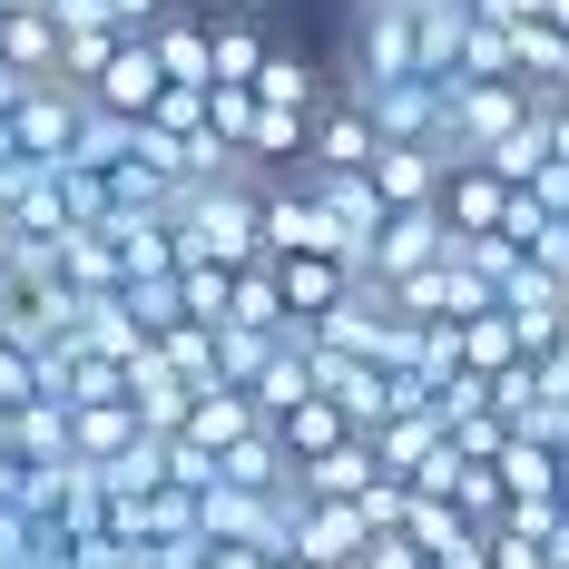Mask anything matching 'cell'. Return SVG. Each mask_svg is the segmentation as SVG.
I'll return each instance as SVG.
<instances>
[{
	"label": "cell",
	"instance_id": "6da1fadb",
	"mask_svg": "<svg viewBox=\"0 0 569 569\" xmlns=\"http://www.w3.org/2000/svg\"><path fill=\"white\" fill-rule=\"evenodd\" d=\"M343 89H393V79H422V10L412 0H353L343 20Z\"/></svg>",
	"mask_w": 569,
	"mask_h": 569
},
{
	"label": "cell",
	"instance_id": "7a4b0ae2",
	"mask_svg": "<svg viewBox=\"0 0 569 569\" xmlns=\"http://www.w3.org/2000/svg\"><path fill=\"white\" fill-rule=\"evenodd\" d=\"M540 109V89L530 79H452V118H442V158L471 168V158H501L520 128Z\"/></svg>",
	"mask_w": 569,
	"mask_h": 569
},
{
	"label": "cell",
	"instance_id": "3957f363",
	"mask_svg": "<svg viewBox=\"0 0 569 569\" xmlns=\"http://www.w3.org/2000/svg\"><path fill=\"white\" fill-rule=\"evenodd\" d=\"M373 158H383V128H373V109H363V89H343V79H335V99L315 109V138H305V168L363 177Z\"/></svg>",
	"mask_w": 569,
	"mask_h": 569
},
{
	"label": "cell",
	"instance_id": "277c9868",
	"mask_svg": "<svg viewBox=\"0 0 569 569\" xmlns=\"http://www.w3.org/2000/svg\"><path fill=\"white\" fill-rule=\"evenodd\" d=\"M10 128H20V148H30L40 168H69V158H79V138H89V89H69V79H40V89L10 109Z\"/></svg>",
	"mask_w": 569,
	"mask_h": 569
},
{
	"label": "cell",
	"instance_id": "5b68a950",
	"mask_svg": "<svg viewBox=\"0 0 569 569\" xmlns=\"http://www.w3.org/2000/svg\"><path fill=\"white\" fill-rule=\"evenodd\" d=\"M452 246H461V236H452V217H442V207H402L393 227H383V246H373V266H363V284H383V295H393L402 276L442 266Z\"/></svg>",
	"mask_w": 569,
	"mask_h": 569
},
{
	"label": "cell",
	"instance_id": "8992f818",
	"mask_svg": "<svg viewBox=\"0 0 569 569\" xmlns=\"http://www.w3.org/2000/svg\"><path fill=\"white\" fill-rule=\"evenodd\" d=\"M520 207V177H501L491 158H471V168H452V187H442V217H452L461 246H481V236H501Z\"/></svg>",
	"mask_w": 569,
	"mask_h": 569
},
{
	"label": "cell",
	"instance_id": "52a82bcc",
	"mask_svg": "<svg viewBox=\"0 0 569 569\" xmlns=\"http://www.w3.org/2000/svg\"><path fill=\"white\" fill-rule=\"evenodd\" d=\"M363 550H373V520L353 511V501H315V491H305L295 560H315V569H363Z\"/></svg>",
	"mask_w": 569,
	"mask_h": 569
},
{
	"label": "cell",
	"instance_id": "ba28073f",
	"mask_svg": "<svg viewBox=\"0 0 569 569\" xmlns=\"http://www.w3.org/2000/svg\"><path fill=\"white\" fill-rule=\"evenodd\" d=\"M0 452H20L30 471H50V461H79V402H59V393H40V402H20V412H0Z\"/></svg>",
	"mask_w": 569,
	"mask_h": 569
},
{
	"label": "cell",
	"instance_id": "9c48e42d",
	"mask_svg": "<svg viewBox=\"0 0 569 569\" xmlns=\"http://www.w3.org/2000/svg\"><path fill=\"white\" fill-rule=\"evenodd\" d=\"M276 284H284V315L295 325H325L343 295H363V276L343 256H276Z\"/></svg>",
	"mask_w": 569,
	"mask_h": 569
},
{
	"label": "cell",
	"instance_id": "30bf717a",
	"mask_svg": "<svg viewBox=\"0 0 569 569\" xmlns=\"http://www.w3.org/2000/svg\"><path fill=\"white\" fill-rule=\"evenodd\" d=\"M373 187H383V207H442V187H452V158H442V148H383V158H373Z\"/></svg>",
	"mask_w": 569,
	"mask_h": 569
},
{
	"label": "cell",
	"instance_id": "8fae6325",
	"mask_svg": "<svg viewBox=\"0 0 569 569\" xmlns=\"http://www.w3.org/2000/svg\"><path fill=\"white\" fill-rule=\"evenodd\" d=\"M89 99H99L109 118H148L158 99H168V69H158V50H148V40H128V50L99 69V89H89Z\"/></svg>",
	"mask_w": 569,
	"mask_h": 569
},
{
	"label": "cell",
	"instance_id": "7c38bea8",
	"mask_svg": "<svg viewBox=\"0 0 569 569\" xmlns=\"http://www.w3.org/2000/svg\"><path fill=\"white\" fill-rule=\"evenodd\" d=\"M266 59H276V30H266L246 0H227V10H217V89H256Z\"/></svg>",
	"mask_w": 569,
	"mask_h": 569
},
{
	"label": "cell",
	"instance_id": "4fadbf2b",
	"mask_svg": "<svg viewBox=\"0 0 569 569\" xmlns=\"http://www.w3.org/2000/svg\"><path fill=\"white\" fill-rule=\"evenodd\" d=\"M246 432H266V412H256V393H236V383H217V393H197V412H187V442L197 452L227 461Z\"/></svg>",
	"mask_w": 569,
	"mask_h": 569
},
{
	"label": "cell",
	"instance_id": "5bb4252c",
	"mask_svg": "<svg viewBox=\"0 0 569 569\" xmlns=\"http://www.w3.org/2000/svg\"><path fill=\"white\" fill-rule=\"evenodd\" d=\"M276 442L295 452V471H305V461H325V452H343V442H353V412H343L335 393H315V402H295V412L276 422Z\"/></svg>",
	"mask_w": 569,
	"mask_h": 569
},
{
	"label": "cell",
	"instance_id": "9a60e30c",
	"mask_svg": "<svg viewBox=\"0 0 569 569\" xmlns=\"http://www.w3.org/2000/svg\"><path fill=\"white\" fill-rule=\"evenodd\" d=\"M295 481H305V491H315V501H363V491H373V481H383V461H373V432H353V442H343V452H325V461H305V471H295Z\"/></svg>",
	"mask_w": 569,
	"mask_h": 569
},
{
	"label": "cell",
	"instance_id": "2e32d148",
	"mask_svg": "<svg viewBox=\"0 0 569 569\" xmlns=\"http://www.w3.org/2000/svg\"><path fill=\"white\" fill-rule=\"evenodd\" d=\"M158 353H168V373L187 393H217V383H227V335H217V325H168Z\"/></svg>",
	"mask_w": 569,
	"mask_h": 569
},
{
	"label": "cell",
	"instance_id": "e0dca14e",
	"mask_svg": "<svg viewBox=\"0 0 569 569\" xmlns=\"http://www.w3.org/2000/svg\"><path fill=\"white\" fill-rule=\"evenodd\" d=\"M138 442H148L138 402H79V461H99V471H109V461H128Z\"/></svg>",
	"mask_w": 569,
	"mask_h": 569
},
{
	"label": "cell",
	"instance_id": "ac0fdd59",
	"mask_svg": "<svg viewBox=\"0 0 569 569\" xmlns=\"http://www.w3.org/2000/svg\"><path fill=\"white\" fill-rule=\"evenodd\" d=\"M128 402H138V422H148V432H187V412H197V393L168 373V353H148V363L128 373Z\"/></svg>",
	"mask_w": 569,
	"mask_h": 569
},
{
	"label": "cell",
	"instance_id": "d6986e66",
	"mask_svg": "<svg viewBox=\"0 0 569 569\" xmlns=\"http://www.w3.org/2000/svg\"><path fill=\"white\" fill-rule=\"evenodd\" d=\"M227 325H236V335H284V325H295V315H284L276 266H236V305H227Z\"/></svg>",
	"mask_w": 569,
	"mask_h": 569
},
{
	"label": "cell",
	"instance_id": "ffe728a7",
	"mask_svg": "<svg viewBox=\"0 0 569 569\" xmlns=\"http://www.w3.org/2000/svg\"><path fill=\"white\" fill-rule=\"evenodd\" d=\"M0 59H10L20 79H59V20H50V10H10V40H0Z\"/></svg>",
	"mask_w": 569,
	"mask_h": 569
},
{
	"label": "cell",
	"instance_id": "44dd1931",
	"mask_svg": "<svg viewBox=\"0 0 569 569\" xmlns=\"http://www.w3.org/2000/svg\"><path fill=\"white\" fill-rule=\"evenodd\" d=\"M177 295H187V325H227L236 266H217V256H187V266H177Z\"/></svg>",
	"mask_w": 569,
	"mask_h": 569
},
{
	"label": "cell",
	"instance_id": "7402d4cb",
	"mask_svg": "<svg viewBox=\"0 0 569 569\" xmlns=\"http://www.w3.org/2000/svg\"><path fill=\"white\" fill-rule=\"evenodd\" d=\"M511 40H520V79H530V89H560L569 79V30L560 20H520Z\"/></svg>",
	"mask_w": 569,
	"mask_h": 569
},
{
	"label": "cell",
	"instance_id": "603a6c76",
	"mask_svg": "<svg viewBox=\"0 0 569 569\" xmlns=\"http://www.w3.org/2000/svg\"><path fill=\"white\" fill-rule=\"evenodd\" d=\"M452 79H520V40H511V30H491V20H471Z\"/></svg>",
	"mask_w": 569,
	"mask_h": 569
},
{
	"label": "cell",
	"instance_id": "cb8c5ba5",
	"mask_svg": "<svg viewBox=\"0 0 569 569\" xmlns=\"http://www.w3.org/2000/svg\"><path fill=\"white\" fill-rule=\"evenodd\" d=\"M481 550H491V569H550V540H540V530H520V520H491V530H481Z\"/></svg>",
	"mask_w": 569,
	"mask_h": 569
},
{
	"label": "cell",
	"instance_id": "d4e9b609",
	"mask_svg": "<svg viewBox=\"0 0 569 569\" xmlns=\"http://www.w3.org/2000/svg\"><path fill=\"white\" fill-rule=\"evenodd\" d=\"M207 128H217L227 148H246V138H256V89H207Z\"/></svg>",
	"mask_w": 569,
	"mask_h": 569
},
{
	"label": "cell",
	"instance_id": "484cf974",
	"mask_svg": "<svg viewBox=\"0 0 569 569\" xmlns=\"http://www.w3.org/2000/svg\"><path fill=\"white\" fill-rule=\"evenodd\" d=\"M148 128H158V138H207V89H168V99L148 109Z\"/></svg>",
	"mask_w": 569,
	"mask_h": 569
},
{
	"label": "cell",
	"instance_id": "4316f807",
	"mask_svg": "<svg viewBox=\"0 0 569 569\" xmlns=\"http://www.w3.org/2000/svg\"><path fill=\"white\" fill-rule=\"evenodd\" d=\"M20 402H40V353L0 343V412H20Z\"/></svg>",
	"mask_w": 569,
	"mask_h": 569
},
{
	"label": "cell",
	"instance_id": "83f0119b",
	"mask_svg": "<svg viewBox=\"0 0 569 569\" xmlns=\"http://www.w3.org/2000/svg\"><path fill=\"white\" fill-rule=\"evenodd\" d=\"M530 197H540V207H550V217L569 227V158H550V168L530 177Z\"/></svg>",
	"mask_w": 569,
	"mask_h": 569
},
{
	"label": "cell",
	"instance_id": "f1b7e54d",
	"mask_svg": "<svg viewBox=\"0 0 569 569\" xmlns=\"http://www.w3.org/2000/svg\"><path fill=\"white\" fill-rule=\"evenodd\" d=\"M207 569H276L266 550H246V540H207Z\"/></svg>",
	"mask_w": 569,
	"mask_h": 569
},
{
	"label": "cell",
	"instance_id": "f546056e",
	"mask_svg": "<svg viewBox=\"0 0 569 569\" xmlns=\"http://www.w3.org/2000/svg\"><path fill=\"white\" fill-rule=\"evenodd\" d=\"M540 20H560V30H569V0H540Z\"/></svg>",
	"mask_w": 569,
	"mask_h": 569
},
{
	"label": "cell",
	"instance_id": "4dcf8cb0",
	"mask_svg": "<svg viewBox=\"0 0 569 569\" xmlns=\"http://www.w3.org/2000/svg\"><path fill=\"white\" fill-rule=\"evenodd\" d=\"M276 569H315V560H295V550H284V560H276Z\"/></svg>",
	"mask_w": 569,
	"mask_h": 569
},
{
	"label": "cell",
	"instance_id": "1f68e13d",
	"mask_svg": "<svg viewBox=\"0 0 569 569\" xmlns=\"http://www.w3.org/2000/svg\"><path fill=\"white\" fill-rule=\"evenodd\" d=\"M560 501H569V452H560Z\"/></svg>",
	"mask_w": 569,
	"mask_h": 569
},
{
	"label": "cell",
	"instance_id": "d6a6232c",
	"mask_svg": "<svg viewBox=\"0 0 569 569\" xmlns=\"http://www.w3.org/2000/svg\"><path fill=\"white\" fill-rule=\"evenodd\" d=\"M0 40H10V10H0Z\"/></svg>",
	"mask_w": 569,
	"mask_h": 569
},
{
	"label": "cell",
	"instance_id": "836d02e7",
	"mask_svg": "<svg viewBox=\"0 0 569 569\" xmlns=\"http://www.w3.org/2000/svg\"><path fill=\"white\" fill-rule=\"evenodd\" d=\"M0 442H10V432H0Z\"/></svg>",
	"mask_w": 569,
	"mask_h": 569
},
{
	"label": "cell",
	"instance_id": "e575fe53",
	"mask_svg": "<svg viewBox=\"0 0 569 569\" xmlns=\"http://www.w3.org/2000/svg\"><path fill=\"white\" fill-rule=\"evenodd\" d=\"M246 10H256V0H246Z\"/></svg>",
	"mask_w": 569,
	"mask_h": 569
}]
</instances>
